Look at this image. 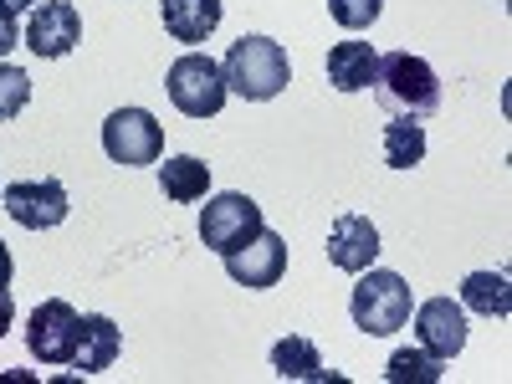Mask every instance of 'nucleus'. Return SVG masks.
<instances>
[{"mask_svg":"<svg viewBox=\"0 0 512 384\" xmlns=\"http://www.w3.org/2000/svg\"><path fill=\"white\" fill-rule=\"evenodd\" d=\"M369 88H374V98H379L384 113L410 118V123L431 118V113L441 108V77H436V67H431V62H420V57H410V52L379 57Z\"/></svg>","mask_w":512,"mask_h":384,"instance_id":"1","label":"nucleus"},{"mask_svg":"<svg viewBox=\"0 0 512 384\" xmlns=\"http://www.w3.org/2000/svg\"><path fill=\"white\" fill-rule=\"evenodd\" d=\"M221 72H226V88L236 98H246V103H272L292 82L287 47L272 41V36H241V41H231Z\"/></svg>","mask_w":512,"mask_h":384,"instance_id":"2","label":"nucleus"},{"mask_svg":"<svg viewBox=\"0 0 512 384\" xmlns=\"http://www.w3.org/2000/svg\"><path fill=\"white\" fill-rule=\"evenodd\" d=\"M410 308H415V297H410V282L400 272H374L364 267L354 297H349V318L359 333L369 338H390L410 323Z\"/></svg>","mask_w":512,"mask_h":384,"instance_id":"3","label":"nucleus"},{"mask_svg":"<svg viewBox=\"0 0 512 384\" xmlns=\"http://www.w3.org/2000/svg\"><path fill=\"white\" fill-rule=\"evenodd\" d=\"M169 103H175L185 118H216L231 98L226 88V72L216 57H205V52H185L175 67H169Z\"/></svg>","mask_w":512,"mask_h":384,"instance_id":"4","label":"nucleus"},{"mask_svg":"<svg viewBox=\"0 0 512 384\" xmlns=\"http://www.w3.org/2000/svg\"><path fill=\"white\" fill-rule=\"evenodd\" d=\"M103 154L123 169H139V164H159L164 154V128L149 108H118L103 123Z\"/></svg>","mask_w":512,"mask_h":384,"instance_id":"5","label":"nucleus"},{"mask_svg":"<svg viewBox=\"0 0 512 384\" xmlns=\"http://www.w3.org/2000/svg\"><path fill=\"white\" fill-rule=\"evenodd\" d=\"M262 226H267V221H262V205H256L251 195H241V190L210 195L205 210H200V241H205L210 251H221V256H231L236 246H246Z\"/></svg>","mask_w":512,"mask_h":384,"instance_id":"6","label":"nucleus"},{"mask_svg":"<svg viewBox=\"0 0 512 384\" xmlns=\"http://www.w3.org/2000/svg\"><path fill=\"white\" fill-rule=\"evenodd\" d=\"M77 328H82V313L72 303H62V297H47L31 323H26V344L41 364H72L77 354Z\"/></svg>","mask_w":512,"mask_h":384,"instance_id":"7","label":"nucleus"},{"mask_svg":"<svg viewBox=\"0 0 512 384\" xmlns=\"http://www.w3.org/2000/svg\"><path fill=\"white\" fill-rule=\"evenodd\" d=\"M0 200H6V216L26 231H52L67 221V190L62 180H16L0 190Z\"/></svg>","mask_w":512,"mask_h":384,"instance_id":"8","label":"nucleus"},{"mask_svg":"<svg viewBox=\"0 0 512 384\" xmlns=\"http://www.w3.org/2000/svg\"><path fill=\"white\" fill-rule=\"evenodd\" d=\"M226 272H231V282H241V287H251V292L277 287L282 272H287V241L262 226L246 246H236V251L226 256Z\"/></svg>","mask_w":512,"mask_h":384,"instance_id":"9","label":"nucleus"},{"mask_svg":"<svg viewBox=\"0 0 512 384\" xmlns=\"http://www.w3.org/2000/svg\"><path fill=\"white\" fill-rule=\"evenodd\" d=\"M82 41V16L72 0H41V11L26 21V47L41 57V62H57L67 57Z\"/></svg>","mask_w":512,"mask_h":384,"instance_id":"10","label":"nucleus"},{"mask_svg":"<svg viewBox=\"0 0 512 384\" xmlns=\"http://www.w3.org/2000/svg\"><path fill=\"white\" fill-rule=\"evenodd\" d=\"M410 313H415V338H420L425 354H436L446 364V359H456L466 349V308L461 303H451V297H431V303H420Z\"/></svg>","mask_w":512,"mask_h":384,"instance_id":"11","label":"nucleus"},{"mask_svg":"<svg viewBox=\"0 0 512 384\" xmlns=\"http://www.w3.org/2000/svg\"><path fill=\"white\" fill-rule=\"evenodd\" d=\"M374 256H379V226L369 216L349 210V216L333 221V231H328V262L338 272H364V267H374Z\"/></svg>","mask_w":512,"mask_h":384,"instance_id":"12","label":"nucleus"},{"mask_svg":"<svg viewBox=\"0 0 512 384\" xmlns=\"http://www.w3.org/2000/svg\"><path fill=\"white\" fill-rule=\"evenodd\" d=\"M118 349H123L118 323H113V318H103V313H82V328H77V354H72V364H77L82 374H103V369H113Z\"/></svg>","mask_w":512,"mask_h":384,"instance_id":"13","label":"nucleus"},{"mask_svg":"<svg viewBox=\"0 0 512 384\" xmlns=\"http://www.w3.org/2000/svg\"><path fill=\"white\" fill-rule=\"evenodd\" d=\"M164 31L185 41V47H200V41L221 26V0H159Z\"/></svg>","mask_w":512,"mask_h":384,"instance_id":"14","label":"nucleus"},{"mask_svg":"<svg viewBox=\"0 0 512 384\" xmlns=\"http://www.w3.org/2000/svg\"><path fill=\"white\" fill-rule=\"evenodd\" d=\"M374 67H379V52L369 41H333L328 47V82L338 93H364L374 82Z\"/></svg>","mask_w":512,"mask_h":384,"instance_id":"15","label":"nucleus"},{"mask_svg":"<svg viewBox=\"0 0 512 384\" xmlns=\"http://www.w3.org/2000/svg\"><path fill=\"white\" fill-rule=\"evenodd\" d=\"M159 190H164L169 200H180V205L205 200V190H210V164H205V159H195V154H175V159H164V164H159Z\"/></svg>","mask_w":512,"mask_h":384,"instance_id":"16","label":"nucleus"},{"mask_svg":"<svg viewBox=\"0 0 512 384\" xmlns=\"http://www.w3.org/2000/svg\"><path fill=\"white\" fill-rule=\"evenodd\" d=\"M461 308H472L482 318H507L512 313V292L502 272H466L461 282Z\"/></svg>","mask_w":512,"mask_h":384,"instance_id":"17","label":"nucleus"},{"mask_svg":"<svg viewBox=\"0 0 512 384\" xmlns=\"http://www.w3.org/2000/svg\"><path fill=\"white\" fill-rule=\"evenodd\" d=\"M272 369L282 379H328V369H323V359L313 349V338H303V333L277 338V344H272Z\"/></svg>","mask_w":512,"mask_h":384,"instance_id":"18","label":"nucleus"},{"mask_svg":"<svg viewBox=\"0 0 512 384\" xmlns=\"http://www.w3.org/2000/svg\"><path fill=\"white\" fill-rule=\"evenodd\" d=\"M420 159H425V128L410 123V118L384 123V164L390 169H415Z\"/></svg>","mask_w":512,"mask_h":384,"instance_id":"19","label":"nucleus"},{"mask_svg":"<svg viewBox=\"0 0 512 384\" xmlns=\"http://www.w3.org/2000/svg\"><path fill=\"white\" fill-rule=\"evenodd\" d=\"M384 379H390V384H441L446 369H441L436 354H425V349H395Z\"/></svg>","mask_w":512,"mask_h":384,"instance_id":"20","label":"nucleus"},{"mask_svg":"<svg viewBox=\"0 0 512 384\" xmlns=\"http://www.w3.org/2000/svg\"><path fill=\"white\" fill-rule=\"evenodd\" d=\"M31 103V77L16 62H0V123H11Z\"/></svg>","mask_w":512,"mask_h":384,"instance_id":"21","label":"nucleus"},{"mask_svg":"<svg viewBox=\"0 0 512 384\" xmlns=\"http://www.w3.org/2000/svg\"><path fill=\"white\" fill-rule=\"evenodd\" d=\"M384 11V0H328V16L344 31H369Z\"/></svg>","mask_w":512,"mask_h":384,"instance_id":"22","label":"nucleus"},{"mask_svg":"<svg viewBox=\"0 0 512 384\" xmlns=\"http://www.w3.org/2000/svg\"><path fill=\"white\" fill-rule=\"evenodd\" d=\"M16 41H21V31H16V16H11L6 6H0V62H6V52L16 47Z\"/></svg>","mask_w":512,"mask_h":384,"instance_id":"23","label":"nucleus"},{"mask_svg":"<svg viewBox=\"0 0 512 384\" xmlns=\"http://www.w3.org/2000/svg\"><path fill=\"white\" fill-rule=\"evenodd\" d=\"M11 323H16V297H11V287H0V338H6Z\"/></svg>","mask_w":512,"mask_h":384,"instance_id":"24","label":"nucleus"},{"mask_svg":"<svg viewBox=\"0 0 512 384\" xmlns=\"http://www.w3.org/2000/svg\"><path fill=\"white\" fill-rule=\"evenodd\" d=\"M11 272H16L11 267V251H6V241H0V287H11Z\"/></svg>","mask_w":512,"mask_h":384,"instance_id":"25","label":"nucleus"},{"mask_svg":"<svg viewBox=\"0 0 512 384\" xmlns=\"http://www.w3.org/2000/svg\"><path fill=\"white\" fill-rule=\"evenodd\" d=\"M0 6H6L11 16H21V11H31V6H36V0H0Z\"/></svg>","mask_w":512,"mask_h":384,"instance_id":"26","label":"nucleus"}]
</instances>
